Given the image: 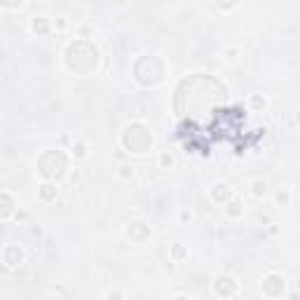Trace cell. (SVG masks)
Segmentation results:
<instances>
[{
	"label": "cell",
	"mask_w": 300,
	"mask_h": 300,
	"mask_svg": "<svg viewBox=\"0 0 300 300\" xmlns=\"http://www.w3.org/2000/svg\"><path fill=\"white\" fill-rule=\"evenodd\" d=\"M155 139H153V131L148 129L146 124L141 122H134L129 124L127 129L122 131V146L134 155H143L153 148Z\"/></svg>",
	"instance_id": "1"
},
{
	"label": "cell",
	"mask_w": 300,
	"mask_h": 300,
	"mask_svg": "<svg viewBox=\"0 0 300 300\" xmlns=\"http://www.w3.org/2000/svg\"><path fill=\"white\" fill-rule=\"evenodd\" d=\"M38 171L47 181H59V178L66 176L68 171V157L61 153V150H47L42 157L38 160Z\"/></svg>",
	"instance_id": "2"
},
{
	"label": "cell",
	"mask_w": 300,
	"mask_h": 300,
	"mask_svg": "<svg viewBox=\"0 0 300 300\" xmlns=\"http://www.w3.org/2000/svg\"><path fill=\"white\" fill-rule=\"evenodd\" d=\"M23 261H26V251H23L19 244H7V247L2 249V265H5L7 272L19 268Z\"/></svg>",
	"instance_id": "3"
},
{
	"label": "cell",
	"mask_w": 300,
	"mask_h": 300,
	"mask_svg": "<svg viewBox=\"0 0 300 300\" xmlns=\"http://www.w3.org/2000/svg\"><path fill=\"white\" fill-rule=\"evenodd\" d=\"M214 289L221 298H232V296L239 291V282L232 277V275H218L214 282Z\"/></svg>",
	"instance_id": "4"
},
{
	"label": "cell",
	"mask_w": 300,
	"mask_h": 300,
	"mask_svg": "<svg viewBox=\"0 0 300 300\" xmlns=\"http://www.w3.org/2000/svg\"><path fill=\"white\" fill-rule=\"evenodd\" d=\"M284 289H286V282L277 272H270L268 277L263 279V293H265L268 298H279V296L284 293Z\"/></svg>",
	"instance_id": "5"
},
{
	"label": "cell",
	"mask_w": 300,
	"mask_h": 300,
	"mask_svg": "<svg viewBox=\"0 0 300 300\" xmlns=\"http://www.w3.org/2000/svg\"><path fill=\"white\" fill-rule=\"evenodd\" d=\"M209 195H211V200L218 202V204H228V202L235 197V190H232L230 183H223V181H218V183L211 185Z\"/></svg>",
	"instance_id": "6"
},
{
	"label": "cell",
	"mask_w": 300,
	"mask_h": 300,
	"mask_svg": "<svg viewBox=\"0 0 300 300\" xmlns=\"http://www.w3.org/2000/svg\"><path fill=\"white\" fill-rule=\"evenodd\" d=\"M0 202H2V209H0V218L7 223L9 218H12V214L16 211V207H19V204L14 202V197H12V193H9V190H2V195H0Z\"/></svg>",
	"instance_id": "7"
},
{
	"label": "cell",
	"mask_w": 300,
	"mask_h": 300,
	"mask_svg": "<svg viewBox=\"0 0 300 300\" xmlns=\"http://www.w3.org/2000/svg\"><path fill=\"white\" fill-rule=\"evenodd\" d=\"M38 197L42 202H54L59 197V185L54 183V181H45V183L38 188Z\"/></svg>",
	"instance_id": "8"
},
{
	"label": "cell",
	"mask_w": 300,
	"mask_h": 300,
	"mask_svg": "<svg viewBox=\"0 0 300 300\" xmlns=\"http://www.w3.org/2000/svg\"><path fill=\"white\" fill-rule=\"evenodd\" d=\"M225 216L232 218V221L242 218V216H244V202L239 200V197H232V200L225 204Z\"/></svg>",
	"instance_id": "9"
},
{
	"label": "cell",
	"mask_w": 300,
	"mask_h": 300,
	"mask_svg": "<svg viewBox=\"0 0 300 300\" xmlns=\"http://www.w3.org/2000/svg\"><path fill=\"white\" fill-rule=\"evenodd\" d=\"M127 235H129L131 239H136V242H143V239L150 235V230H148V225L143 223V221H136V223H129Z\"/></svg>",
	"instance_id": "10"
},
{
	"label": "cell",
	"mask_w": 300,
	"mask_h": 300,
	"mask_svg": "<svg viewBox=\"0 0 300 300\" xmlns=\"http://www.w3.org/2000/svg\"><path fill=\"white\" fill-rule=\"evenodd\" d=\"M31 31L35 35H47V33L52 31V21L47 19V16H33L31 19Z\"/></svg>",
	"instance_id": "11"
},
{
	"label": "cell",
	"mask_w": 300,
	"mask_h": 300,
	"mask_svg": "<svg viewBox=\"0 0 300 300\" xmlns=\"http://www.w3.org/2000/svg\"><path fill=\"white\" fill-rule=\"evenodd\" d=\"M268 190H270L268 178H254L251 181V195L254 197H263V195H268Z\"/></svg>",
	"instance_id": "12"
},
{
	"label": "cell",
	"mask_w": 300,
	"mask_h": 300,
	"mask_svg": "<svg viewBox=\"0 0 300 300\" xmlns=\"http://www.w3.org/2000/svg\"><path fill=\"white\" fill-rule=\"evenodd\" d=\"M70 155H73L75 160H87V157H89V146L82 143V141H77V143L70 146Z\"/></svg>",
	"instance_id": "13"
},
{
	"label": "cell",
	"mask_w": 300,
	"mask_h": 300,
	"mask_svg": "<svg viewBox=\"0 0 300 300\" xmlns=\"http://www.w3.org/2000/svg\"><path fill=\"white\" fill-rule=\"evenodd\" d=\"M249 103H251L254 110H265V108H268V99H265L263 94H254V96L249 99Z\"/></svg>",
	"instance_id": "14"
},
{
	"label": "cell",
	"mask_w": 300,
	"mask_h": 300,
	"mask_svg": "<svg viewBox=\"0 0 300 300\" xmlns=\"http://www.w3.org/2000/svg\"><path fill=\"white\" fill-rule=\"evenodd\" d=\"M169 254H171V258H174L176 263H181L185 256H188V247H183V244H174Z\"/></svg>",
	"instance_id": "15"
},
{
	"label": "cell",
	"mask_w": 300,
	"mask_h": 300,
	"mask_svg": "<svg viewBox=\"0 0 300 300\" xmlns=\"http://www.w3.org/2000/svg\"><path fill=\"white\" fill-rule=\"evenodd\" d=\"M174 155L169 153V150H162L160 153V169H171L174 167Z\"/></svg>",
	"instance_id": "16"
},
{
	"label": "cell",
	"mask_w": 300,
	"mask_h": 300,
	"mask_svg": "<svg viewBox=\"0 0 300 300\" xmlns=\"http://www.w3.org/2000/svg\"><path fill=\"white\" fill-rule=\"evenodd\" d=\"M193 218H195L193 209L183 207V209H181V211H178V221H181V223H193Z\"/></svg>",
	"instance_id": "17"
},
{
	"label": "cell",
	"mask_w": 300,
	"mask_h": 300,
	"mask_svg": "<svg viewBox=\"0 0 300 300\" xmlns=\"http://www.w3.org/2000/svg\"><path fill=\"white\" fill-rule=\"evenodd\" d=\"M275 200H277L279 207H289V202H291V193H289V190H279V193L275 195Z\"/></svg>",
	"instance_id": "18"
},
{
	"label": "cell",
	"mask_w": 300,
	"mask_h": 300,
	"mask_svg": "<svg viewBox=\"0 0 300 300\" xmlns=\"http://www.w3.org/2000/svg\"><path fill=\"white\" fill-rule=\"evenodd\" d=\"M117 176L122 178V181H129V178H134V167H129V164H122V167L117 169Z\"/></svg>",
	"instance_id": "19"
},
{
	"label": "cell",
	"mask_w": 300,
	"mask_h": 300,
	"mask_svg": "<svg viewBox=\"0 0 300 300\" xmlns=\"http://www.w3.org/2000/svg\"><path fill=\"white\" fill-rule=\"evenodd\" d=\"M106 300H124V296H122L120 291H110V293L106 296Z\"/></svg>",
	"instance_id": "20"
},
{
	"label": "cell",
	"mask_w": 300,
	"mask_h": 300,
	"mask_svg": "<svg viewBox=\"0 0 300 300\" xmlns=\"http://www.w3.org/2000/svg\"><path fill=\"white\" fill-rule=\"evenodd\" d=\"M77 33H80V35H89V33H92V28H87V26H80V28H77Z\"/></svg>",
	"instance_id": "21"
},
{
	"label": "cell",
	"mask_w": 300,
	"mask_h": 300,
	"mask_svg": "<svg viewBox=\"0 0 300 300\" xmlns=\"http://www.w3.org/2000/svg\"><path fill=\"white\" fill-rule=\"evenodd\" d=\"M63 26H66V21H63V19H59V21H54V28H63Z\"/></svg>",
	"instance_id": "22"
},
{
	"label": "cell",
	"mask_w": 300,
	"mask_h": 300,
	"mask_svg": "<svg viewBox=\"0 0 300 300\" xmlns=\"http://www.w3.org/2000/svg\"><path fill=\"white\" fill-rule=\"evenodd\" d=\"M291 300H300V296L298 293H291Z\"/></svg>",
	"instance_id": "23"
}]
</instances>
